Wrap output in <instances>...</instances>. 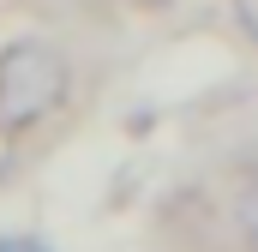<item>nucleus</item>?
<instances>
[{
  "instance_id": "nucleus-5",
  "label": "nucleus",
  "mask_w": 258,
  "mask_h": 252,
  "mask_svg": "<svg viewBox=\"0 0 258 252\" xmlns=\"http://www.w3.org/2000/svg\"><path fill=\"white\" fill-rule=\"evenodd\" d=\"M6 162H12V138H6V120H0V174H6Z\"/></svg>"
},
{
  "instance_id": "nucleus-1",
  "label": "nucleus",
  "mask_w": 258,
  "mask_h": 252,
  "mask_svg": "<svg viewBox=\"0 0 258 252\" xmlns=\"http://www.w3.org/2000/svg\"><path fill=\"white\" fill-rule=\"evenodd\" d=\"M66 66L48 42H12L0 54V120L6 126H30L36 114H48L60 102Z\"/></svg>"
},
{
  "instance_id": "nucleus-3",
  "label": "nucleus",
  "mask_w": 258,
  "mask_h": 252,
  "mask_svg": "<svg viewBox=\"0 0 258 252\" xmlns=\"http://www.w3.org/2000/svg\"><path fill=\"white\" fill-rule=\"evenodd\" d=\"M0 252H48V246H42V240H30V234H6Z\"/></svg>"
},
{
  "instance_id": "nucleus-2",
  "label": "nucleus",
  "mask_w": 258,
  "mask_h": 252,
  "mask_svg": "<svg viewBox=\"0 0 258 252\" xmlns=\"http://www.w3.org/2000/svg\"><path fill=\"white\" fill-rule=\"evenodd\" d=\"M240 228H246V240L258 246V180L240 192Z\"/></svg>"
},
{
  "instance_id": "nucleus-4",
  "label": "nucleus",
  "mask_w": 258,
  "mask_h": 252,
  "mask_svg": "<svg viewBox=\"0 0 258 252\" xmlns=\"http://www.w3.org/2000/svg\"><path fill=\"white\" fill-rule=\"evenodd\" d=\"M234 12H240V24L252 30V42H258V0H234Z\"/></svg>"
}]
</instances>
